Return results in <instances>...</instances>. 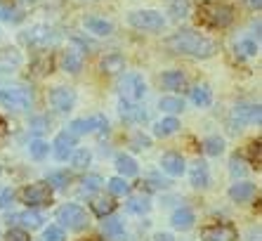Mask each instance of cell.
<instances>
[{
    "label": "cell",
    "mask_w": 262,
    "mask_h": 241,
    "mask_svg": "<svg viewBox=\"0 0 262 241\" xmlns=\"http://www.w3.org/2000/svg\"><path fill=\"white\" fill-rule=\"evenodd\" d=\"M253 196H255V185H253V182L241 180L229 187V199L236 201V204H246V201H250Z\"/></svg>",
    "instance_id": "17"
},
{
    "label": "cell",
    "mask_w": 262,
    "mask_h": 241,
    "mask_svg": "<svg viewBox=\"0 0 262 241\" xmlns=\"http://www.w3.org/2000/svg\"><path fill=\"white\" fill-rule=\"evenodd\" d=\"M130 147H133L135 151H144V149H149V147H151V139L146 137V135L137 133V135H133V137H130Z\"/></svg>",
    "instance_id": "41"
},
{
    "label": "cell",
    "mask_w": 262,
    "mask_h": 241,
    "mask_svg": "<svg viewBox=\"0 0 262 241\" xmlns=\"http://www.w3.org/2000/svg\"><path fill=\"white\" fill-rule=\"evenodd\" d=\"M43 241H67V234H64V229H61L59 225H50V227L45 229Z\"/></svg>",
    "instance_id": "39"
},
{
    "label": "cell",
    "mask_w": 262,
    "mask_h": 241,
    "mask_svg": "<svg viewBox=\"0 0 262 241\" xmlns=\"http://www.w3.org/2000/svg\"><path fill=\"white\" fill-rule=\"evenodd\" d=\"M71 182V175L67 173V170H55V173L48 175V185L50 189H64Z\"/></svg>",
    "instance_id": "33"
},
{
    "label": "cell",
    "mask_w": 262,
    "mask_h": 241,
    "mask_svg": "<svg viewBox=\"0 0 262 241\" xmlns=\"http://www.w3.org/2000/svg\"><path fill=\"white\" fill-rule=\"evenodd\" d=\"M83 24H85V29L90 31V33H95V36H109L111 31H114V24L102 17H85Z\"/></svg>",
    "instance_id": "20"
},
{
    "label": "cell",
    "mask_w": 262,
    "mask_h": 241,
    "mask_svg": "<svg viewBox=\"0 0 262 241\" xmlns=\"http://www.w3.org/2000/svg\"><path fill=\"white\" fill-rule=\"evenodd\" d=\"M165 48L172 54H187V57H199V59H208V57H213L217 52L215 41L196 33L191 29H182L172 33L170 38H165Z\"/></svg>",
    "instance_id": "1"
},
{
    "label": "cell",
    "mask_w": 262,
    "mask_h": 241,
    "mask_svg": "<svg viewBox=\"0 0 262 241\" xmlns=\"http://www.w3.org/2000/svg\"><path fill=\"white\" fill-rule=\"evenodd\" d=\"M116 168H118V173H121L123 180L135 177V175L140 173V166H137V161H135L130 154H118L116 156Z\"/></svg>",
    "instance_id": "19"
},
{
    "label": "cell",
    "mask_w": 262,
    "mask_h": 241,
    "mask_svg": "<svg viewBox=\"0 0 262 241\" xmlns=\"http://www.w3.org/2000/svg\"><path fill=\"white\" fill-rule=\"evenodd\" d=\"M189 180H191V185H194V187H199V189H203V187H208V185H210V170H208V163L206 161L196 158L194 166H191V170H189Z\"/></svg>",
    "instance_id": "15"
},
{
    "label": "cell",
    "mask_w": 262,
    "mask_h": 241,
    "mask_svg": "<svg viewBox=\"0 0 262 241\" xmlns=\"http://www.w3.org/2000/svg\"><path fill=\"white\" fill-rule=\"evenodd\" d=\"M123 67H125V59H123V54L114 52V54H106L102 59V71L104 73H118L123 71Z\"/></svg>",
    "instance_id": "26"
},
{
    "label": "cell",
    "mask_w": 262,
    "mask_h": 241,
    "mask_svg": "<svg viewBox=\"0 0 262 241\" xmlns=\"http://www.w3.org/2000/svg\"><path fill=\"white\" fill-rule=\"evenodd\" d=\"M191 102H194L196 107H210V102H213L210 88H208V85H196V88H191Z\"/></svg>",
    "instance_id": "25"
},
{
    "label": "cell",
    "mask_w": 262,
    "mask_h": 241,
    "mask_svg": "<svg viewBox=\"0 0 262 241\" xmlns=\"http://www.w3.org/2000/svg\"><path fill=\"white\" fill-rule=\"evenodd\" d=\"M90 161H92V154H90L88 149H76V151L71 154L73 168H78V170L88 168V166H90Z\"/></svg>",
    "instance_id": "36"
},
{
    "label": "cell",
    "mask_w": 262,
    "mask_h": 241,
    "mask_svg": "<svg viewBox=\"0 0 262 241\" xmlns=\"http://www.w3.org/2000/svg\"><path fill=\"white\" fill-rule=\"evenodd\" d=\"M102 232H104V236H106L109 241H125V227H123L121 217H116V215L104 217Z\"/></svg>",
    "instance_id": "16"
},
{
    "label": "cell",
    "mask_w": 262,
    "mask_h": 241,
    "mask_svg": "<svg viewBox=\"0 0 262 241\" xmlns=\"http://www.w3.org/2000/svg\"><path fill=\"white\" fill-rule=\"evenodd\" d=\"M262 111L260 104H236L232 109V116H229V126H232V133L241 130L244 126H250V123H260Z\"/></svg>",
    "instance_id": "6"
},
{
    "label": "cell",
    "mask_w": 262,
    "mask_h": 241,
    "mask_svg": "<svg viewBox=\"0 0 262 241\" xmlns=\"http://www.w3.org/2000/svg\"><path fill=\"white\" fill-rule=\"evenodd\" d=\"M170 223H172V227H175V229H182V232H187V229L194 227L196 215H194V211H191V208L182 206V208H177V211L172 213Z\"/></svg>",
    "instance_id": "18"
},
{
    "label": "cell",
    "mask_w": 262,
    "mask_h": 241,
    "mask_svg": "<svg viewBox=\"0 0 262 241\" xmlns=\"http://www.w3.org/2000/svg\"><path fill=\"white\" fill-rule=\"evenodd\" d=\"M154 241H175V236L170 232H156L154 234Z\"/></svg>",
    "instance_id": "47"
},
{
    "label": "cell",
    "mask_w": 262,
    "mask_h": 241,
    "mask_svg": "<svg viewBox=\"0 0 262 241\" xmlns=\"http://www.w3.org/2000/svg\"><path fill=\"white\" fill-rule=\"evenodd\" d=\"M161 168L168 175H172V177H180V175H184V170H187V163H184L182 154L168 151V154H163V158H161Z\"/></svg>",
    "instance_id": "14"
},
{
    "label": "cell",
    "mask_w": 262,
    "mask_h": 241,
    "mask_svg": "<svg viewBox=\"0 0 262 241\" xmlns=\"http://www.w3.org/2000/svg\"><path fill=\"white\" fill-rule=\"evenodd\" d=\"M118 114H121L123 120L128 123H144L146 120V111L135 102H128V99H121L118 102Z\"/></svg>",
    "instance_id": "13"
},
{
    "label": "cell",
    "mask_w": 262,
    "mask_h": 241,
    "mask_svg": "<svg viewBox=\"0 0 262 241\" xmlns=\"http://www.w3.org/2000/svg\"><path fill=\"white\" fill-rule=\"evenodd\" d=\"M95 130V120L92 118H76L71 120V126H69V133L73 135V137H78V135H88Z\"/></svg>",
    "instance_id": "29"
},
{
    "label": "cell",
    "mask_w": 262,
    "mask_h": 241,
    "mask_svg": "<svg viewBox=\"0 0 262 241\" xmlns=\"http://www.w3.org/2000/svg\"><path fill=\"white\" fill-rule=\"evenodd\" d=\"M114 208H116V204H114L111 199H95V201H92V213H95L97 217H102V220L106 215H111V213H114Z\"/></svg>",
    "instance_id": "31"
},
{
    "label": "cell",
    "mask_w": 262,
    "mask_h": 241,
    "mask_svg": "<svg viewBox=\"0 0 262 241\" xmlns=\"http://www.w3.org/2000/svg\"><path fill=\"white\" fill-rule=\"evenodd\" d=\"M80 185H83V194H95L104 187V180L99 175H88V177H83Z\"/></svg>",
    "instance_id": "37"
},
{
    "label": "cell",
    "mask_w": 262,
    "mask_h": 241,
    "mask_svg": "<svg viewBox=\"0 0 262 241\" xmlns=\"http://www.w3.org/2000/svg\"><path fill=\"white\" fill-rule=\"evenodd\" d=\"M229 173L234 175V177H244L246 173H248V168H246V161L238 156H232V161H229Z\"/></svg>",
    "instance_id": "40"
},
{
    "label": "cell",
    "mask_w": 262,
    "mask_h": 241,
    "mask_svg": "<svg viewBox=\"0 0 262 241\" xmlns=\"http://www.w3.org/2000/svg\"><path fill=\"white\" fill-rule=\"evenodd\" d=\"M14 199V192L10 187H0V208H7Z\"/></svg>",
    "instance_id": "44"
},
{
    "label": "cell",
    "mask_w": 262,
    "mask_h": 241,
    "mask_svg": "<svg viewBox=\"0 0 262 241\" xmlns=\"http://www.w3.org/2000/svg\"><path fill=\"white\" fill-rule=\"evenodd\" d=\"M177 130H180V120H177L175 116H165V118H161L159 123L154 126V135H159V137H170Z\"/></svg>",
    "instance_id": "21"
},
{
    "label": "cell",
    "mask_w": 262,
    "mask_h": 241,
    "mask_svg": "<svg viewBox=\"0 0 262 241\" xmlns=\"http://www.w3.org/2000/svg\"><path fill=\"white\" fill-rule=\"evenodd\" d=\"M3 241H29V234H26V229H10Z\"/></svg>",
    "instance_id": "43"
},
{
    "label": "cell",
    "mask_w": 262,
    "mask_h": 241,
    "mask_svg": "<svg viewBox=\"0 0 262 241\" xmlns=\"http://www.w3.org/2000/svg\"><path fill=\"white\" fill-rule=\"evenodd\" d=\"M246 3H248L250 10H260L262 7V0H246Z\"/></svg>",
    "instance_id": "48"
},
{
    "label": "cell",
    "mask_w": 262,
    "mask_h": 241,
    "mask_svg": "<svg viewBox=\"0 0 262 241\" xmlns=\"http://www.w3.org/2000/svg\"><path fill=\"white\" fill-rule=\"evenodd\" d=\"M61 67H64V71H69V73H78L80 69H83V57H80V52L67 50L64 57H61Z\"/></svg>",
    "instance_id": "24"
},
{
    "label": "cell",
    "mask_w": 262,
    "mask_h": 241,
    "mask_svg": "<svg viewBox=\"0 0 262 241\" xmlns=\"http://www.w3.org/2000/svg\"><path fill=\"white\" fill-rule=\"evenodd\" d=\"M125 208H128L130 213H135V215H144V213H149L151 204H149V196L140 194V196H130L128 204H125Z\"/></svg>",
    "instance_id": "27"
},
{
    "label": "cell",
    "mask_w": 262,
    "mask_h": 241,
    "mask_svg": "<svg viewBox=\"0 0 262 241\" xmlns=\"http://www.w3.org/2000/svg\"><path fill=\"white\" fill-rule=\"evenodd\" d=\"M159 109L161 111H165V114H180L184 109V102L180 99V97H172V95H168V97H161V102H159Z\"/></svg>",
    "instance_id": "30"
},
{
    "label": "cell",
    "mask_w": 262,
    "mask_h": 241,
    "mask_svg": "<svg viewBox=\"0 0 262 241\" xmlns=\"http://www.w3.org/2000/svg\"><path fill=\"white\" fill-rule=\"evenodd\" d=\"M121 95L128 99V102H140V99H144L146 95V81L142 78V76H137V73H128L125 78L121 81Z\"/></svg>",
    "instance_id": "9"
},
{
    "label": "cell",
    "mask_w": 262,
    "mask_h": 241,
    "mask_svg": "<svg viewBox=\"0 0 262 241\" xmlns=\"http://www.w3.org/2000/svg\"><path fill=\"white\" fill-rule=\"evenodd\" d=\"M31 130H33V133H43V130H48V120L45 118H33L31 120Z\"/></svg>",
    "instance_id": "45"
},
{
    "label": "cell",
    "mask_w": 262,
    "mask_h": 241,
    "mask_svg": "<svg viewBox=\"0 0 262 241\" xmlns=\"http://www.w3.org/2000/svg\"><path fill=\"white\" fill-rule=\"evenodd\" d=\"M161 83H163L165 90H182L187 85V76L182 71H165L161 76Z\"/></svg>",
    "instance_id": "22"
},
{
    "label": "cell",
    "mask_w": 262,
    "mask_h": 241,
    "mask_svg": "<svg viewBox=\"0 0 262 241\" xmlns=\"http://www.w3.org/2000/svg\"><path fill=\"white\" fill-rule=\"evenodd\" d=\"M106 189H109L114 196H125V194L130 192V185H128V180H123V177H111V180L106 182Z\"/></svg>",
    "instance_id": "34"
},
{
    "label": "cell",
    "mask_w": 262,
    "mask_h": 241,
    "mask_svg": "<svg viewBox=\"0 0 262 241\" xmlns=\"http://www.w3.org/2000/svg\"><path fill=\"white\" fill-rule=\"evenodd\" d=\"M50 149H52V154H55L57 161H69L71 154L76 151V137H73L69 130H61V133L55 137V142H52Z\"/></svg>",
    "instance_id": "11"
},
{
    "label": "cell",
    "mask_w": 262,
    "mask_h": 241,
    "mask_svg": "<svg viewBox=\"0 0 262 241\" xmlns=\"http://www.w3.org/2000/svg\"><path fill=\"white\" fill-rule=\"evenodd\" d=\"M0 104L12 114H21V111H29L33 104V92L21 85H7V88H0Z\"/></svg>",
    "instance_id": "3"
},
{
    "label": "cell",
    "mask_w": 262,
    "mask_h": 241,
    "mask_svg": "<svg viewBox=\"0 0 262 241\" xmlns=\"http://www.w3.org/2000/svg\"><path fill=\"white\" fill-rule=\"evenodd\" d=\"M234 50H236V57H241V59H248V57H255L257 54L255 41H238Z\"/></svg>",
    "instance_id": "35"
},
{
    "label": "cell",
    "mask_w": 262,
    "mask_h": 241,
    "mask_svg": "<svg viewBox=\"0 0 262 241\" xmlns=\"http://www.w3.org/2000/svg\"><path fill=\"white\" fill-rule=\"evenodd\" d=\"M250 158L260 166V142H250Z\"/></svg>",
    "instance_id": "46"
},
{
    "label": "cell",
    "mask_w": 262,
    "mask_h": 241,
    "mask_svg": "<svg viewBox=\"0 0 262 241\" xmlns=\"http://www.w3.org/2000/svg\"><path fill=\"white\" fill-rule=\"evenodd\" d=\"M168 3H170V0H168Z\"/></svg>",
    "instance_id": "49"
},
{
    "label": "cell",
    "mask_w": 262,
    "mask_h": 241,
    "mask_svg": "<svg viewBox=\"0 0 262 241\" xmlns=\"http://www.w3.org/2000/svg\"><path fill=\"white\" fill-rule=\"evenodd\" d=\"M128 24L140 31H161L165 26V17L159 10H135L128 14Z\"/></svg>",
    "instance_id": "5"
},
{
    "label": "cell",
    "mask_w": 262,
    "mask_h": 241,
    "mask_svg": "<svg viewBox=\"0 0 262 241\" xmlns=\"http://www.w3.org/2000/svg\"><path fill=\"white\" fill-rule=\"evenodd\" d=\"M21 38H24V43L31 45V48H50L57 41V33L48 24H36V26H31Z\"/></svg>",
    "instance_id": "8"
},
{
    "label": "cell",
    "mask_w": 262,
    "mask_h": 241,
    "mask_svg": "<svg viewBox=\"0 0 262 241\" xmlns=\"http://www.w3.org/2000/svg\"><path fill=\"white\" fill-rule=\"evenodd\" d=\"M0 19H5V22H19V19H21V14H19L14 7L0 5Z\"/></svg>",
    "instance_id": "42"
},
{
    "label": "cell",
    "mask_w": 262,
    "mask_h": 241,
    "mask_svg": "<svg viewBox=\"0 0 262 241\" xmlns=\"http://www.w3.org/2000/svg\"><path fill=\"white\" fill-rule=\"evenodd\" d=\"M50 104H52V109H55V111L67 114V111H71V109H73V104H76V90L64 88V85L52 88V90H50Z\"/></svg>",
    "instance_id": "10"
},
{
    "label": "cell",
    "mask_w": 262,
    "mask_h": 241,
    "mask_svg": "<svg viewBox=\"0 0 262 241\" xmlns=\"http://www.w3.org/2000/svg\"><path fill=\"white\" fill-rule=\"evenodd\" d=\"M19 196L29 208H38V206H48L52 201V189H50L48 182H33V185L21 189Z\"/></svg>",
    "instance_id": "7"
},
{
    "label": "cell",
    "mask_w": 262,
    "mask_h": 241,
    "mask_svg": "<svg viewBox=\"0 0 262 241\" xmlns=\"http://www.w3.org/2000/svg\"><path fill=\"white\" fill-rule=\"evenodd\" d=\"M203 151H206L208 156H220L225 151V139L220 137V135H210V137L203 139Z\"/></svg>",
    "instance_id": "28"
},
{
    "label": "cell",
    "mask_w": 262,
    "mask_h": 241,
    "mask_svg": "<svg viewBox=\"0 0 262 241\" xmlns=\"http://www.w3.org/2000/svg\"><path fill=\"white\" fill-rule=\"evenodd\" d=\"M168 7H170V14L175 19H184L187 12H189V3H187V0H170Z\"/></svg>",
    "instance_id": "38"
},
{
    "label": "cell",
    "mask_w": 262,
    "mask_h": 241,
    "mask_svg": "<svg viewBox=\"0 0 262 241\" xmlns=\"http://www.w3.org/2000/svg\"><path fill=\"white\" fill-rule=\"evenodd\" d=\"M29 154H31V158H36V161H43V158L50 154V145L45 142V139H31Z\"/></svg>",
    "instance_id": "32"
},
{
    "label": "cell",
    "mask_w": 262,
    "mask_h": 241,
    "mask_svg": "<svg viewBox=\"0 0 262 241\" xmlns=\"http://www.w3.org/2000/svg\"><path fill=\"white\" fill-rule=\"evenodd\" d=\"M14 223L24 225L26 229H36V227H40V225L45 223V217L40 215L38 211H24V213H19V215H14Z\"/></svg>",
    "instance_id": "23"
},
{
    "label": "cell",
    "mask_w": 262,
    "mask_h": 241,
    "mask_svg": "<svg viewBox=\"0 0 262 241\" xmlns=\"http://www.w3.org/2000/svg\"><path fill=\"white\" fill-rule=\"evenodd\" d=\"M236 227L229 223L210 225L201 232V241H236Z\"/></svg>",
    "instance_id": "12"
},
{
    "label": "cell",
    "mask_w": 262,
    "mask_h": 241,
    "mask_svg": "<svg viewBox=\"0 0 262 241\" xmlns=\"http://www.w3.org/2000/svg\"><path fill=\"white\" fill-rule=\"evenodd\" d=\"M57 220L61 223V229L67 227L71 229V232H80V229H85L88 225V213L83 206L78 204H67V206H61L59 211H57Z\"/></svg>",
    "instance_id": "4"
},
{
    "label": "cell",
    "mask_w": 262,
    "mask_h": 241,
    "mask_svg": "<svg viewBox=\"0 0 262 241\" xmlns=\"http://www.w3.org/2000/svg\"><path fill=\"white\" fill-rule=\"evenodd\" d=\"M199 19L213 29H227L234 22V7L227 3H201L199 5Z\"/></svg>",
    "instance_id": "2"
}]
</instances>
